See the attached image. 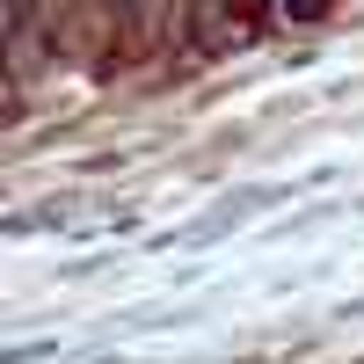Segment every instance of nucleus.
Masks as SVG:
<instances>
[{
	"label": "nucleus",
	"mask_w": 364,
	"mask_h": 364,
	"mask_svg": "<svg viewBox=\"0 0 364 364\" xmlns=\"http://www.w3.org/2000/svg\"><path fill=\"white\" fill-rule=\"evenodd\" d=\"M284 8H291V15H321L328 0H284Z\"/></svg>",
	"instance_id": "nucleus-1"
}]
</instances>
